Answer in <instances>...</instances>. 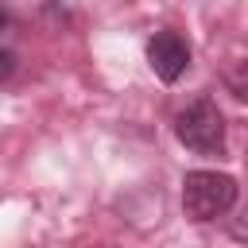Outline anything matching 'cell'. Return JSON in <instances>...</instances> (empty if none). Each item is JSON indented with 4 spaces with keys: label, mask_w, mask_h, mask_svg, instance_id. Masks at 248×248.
I'll return each instance as SVG.
<instances>
[{
    "label": "cell",
    "mask_w": 248,
    "mask_h": 248,
    "mask_svg": "<svg viewBox=\"0 0 248 248\" xmlns=\"http://www.w3.org/2000/svg\"><path fill=\"white\" fill-rule=\"evenodd\" d=\"M4 23H8V12H4V8H0V27H4Z\"/></svg>",
    "instance_id": "5"
},
{
    "label": "cell",
    "mask_w": 248,
    "mask_h": 248,
    "mask_svg": "<svg viewBox=\"0 0 248 248\" xmlns=\"http://www.w3.org/2000/svg\"><path fill=\"white\" fill-rule=\"evenodd\" d=\"M147 66L155 70V78L159 81H178L182 74H186V66H190V46H186V39L178 35V31H155L151 39H147Z\"/></svg>",
    "instance_id": "3"
},
{
    "label": "cell",
    "mask_w": 248,
    "mask_h": 248,
    "mask_svg": "<svg viewBox=\"0 0 248 248\" xmlns=\"http://www.w3.org/2000/svg\"><path fill=\"white\" fill-rule=\"evenodd\" d=\"M174 136L198 155H221L225 151V116L209 97H198L174 116Z\"/></svg>",
    "instance_id": "2"
},
{
    "label": "cell",
    "mask_w": 248,
    "mask_h": 248,
    "mask_svg": "<svg viewBox=\"0 0 248 248\" xmlns=\"http://www.w3.org/2000/svg\"><path fill=\"white\" fill-rule=\"evenodd\" d=\"M12 74H16V54H12V50H4V46H0V81H8V78H12Z\"/></svg>",
    "instance_id": "4"
},
{
    "label": "cell",
    "mask_w": 248,
    "mask_h": 248,
    "mask_svg": "<svg viewBox=\"0 0 248 248\" xmlns=\"http://www.w3.org/2000/svg\"><path fill=\"white\" fill-rule=\"evenodd\" d=\"M236 198H240V190H236V178L232 174H221V170H190L182 178V209L194 221H213V217L229 213L236 205Z\"/></svg>",
    "instance_id": "1"
}]
</instances>
